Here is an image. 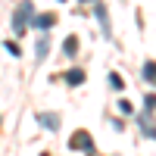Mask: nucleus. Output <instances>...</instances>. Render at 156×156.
Masks as SVG:
<instances>
[{"instance_id": "obj_1", "label": "nucleus", "mask_w": 156, "mask_h": 156, "mask_svg": "<svg viewBox=\"0 0 156 156\" xmlns=\"http://www.w3.org/2000/svg\"><path fill=\"white\" fill-rule=\"evenodd\" d=\"M34 19V6H31V0H22V3L16 6V12H12V31L22 34V31H28V22Z\"/></svg>"}, {"instance_id": "obj_2", "label": "nucleus", "mask_w": 156, "mask_h": 156, "mask_svg": "<svg viewBox=\"0 0 156 156\" xmlns=\"http://www.w3.org/2000/svg\"><path fill=\"white\" fill-rule=\"evenodd\" d=\"M69 150H81V153H94V137L87 131H75L69 140Z\"/></svg>"}, {"instance_id": "obj_3", "label": "nucleus", "mask_w": 156, "mask_h": 156, "mask_svg": "<svg viewBox=\"0 0 156 156\" xmlns=\"http://www.w3.org/2000/svg\"><path fill=\"white\" fill-rule=\"evenodd\" d=\"M94 9H97V19H100V31H103V37H112V25H109V12H106V6L97 0Z\"/></svg>"}, {"instance_id": "obj_4", "label": "nucleus", "mask_w": 156, "mask_h": 156, "mask_svg": "<svg viewBox=\"0 0 156 156\" xmlns=\"http://www.w3.org/2000/svg\"><path fill=\"white\" fill-rule=\"evenodd\" d=\"M37 122H41L47 131H56V128H59V115L56 112H37Z\"/></svg>"}, {"instance_id": "obj_5", "label": "nucleus", "mask_w": 156, "mask_h": 156, "mask_svg": "<svg viewBox=\"0 0 156 156\" xmlns=\"http://www.w3.org/2000/svg\"><path fill=\"white\" fill-rule=\"evenodd\" d=\"M53 22H56V16H53V12H41L37 19H31V25H34V28H41V31L53 28Z\"/></svg>"}, {"instance_id": "obj_6", "label": "nucleus", "mask_w": 156, "mask_h": 156, "mask_svg": "<svg viewBox=\"0 0 156 156\" xmlns=\"http://www.w3.org/2000/svg\"><path fill=\"white\" fill-rule=\"evenodd\" d=\"M84 78H87L84 69H69V72H66V84H69V87H78V84H84Z\"/></svg>"}, {"instance_id": "obj_7", "label": "nucleus", "mask_w": 156, "mask_h": 156, "mask_svg": "<svg viewBox=\"0 0 156 156\" xmlns=\"http://www.w3.org/2000/svg\"><path fill=\"white\" fill-rule=\"evenodd\" d=\"M62 53H66V56H75L78 53V37L75 34H69L66 41H62Z\"/></svg>"}, {"instance_id": "obj_8", "label": "nucleus", "mask_w": 156, "mask_h": 156, "mask_svg": "<svg viewBox=\"0 0 156 156\" xmlns=\"http://www.w3.org/2000/svg\"><path fill=\"white\" fill-rule=\"evenodd\" d=\"M144 81H147V84H156V62H153V59L144 62Z\"/></svg>"}, {"instance_id": "obj_9", "label": "nucleus", "mask_w": 156, "mask_h": 156, "mask_svg": "<svg viewBox=\"0 0 156 156\" xmlns=\"http://www.w3.org/2000/svg\"><path fill=\"white\" fill-rule=\"evenodd\" d=\"M34 47H37V50H34V56H37V59H44V56H47V50H50V41H47V37H41Z\"/></svg>"}, {"instance_id": "obj_10", "label": "nucleus", "mask_w": 156, "mask_h": 156, "mask_svg": "<svg viewBox=\"0 0 156 156\" xmlns=\"http://www.w3.org/2000/svg\"><path fill=\"white\" fill-rule=\"evenodd\" d=\"M6 50H9V56H22V50H19L16 41H6Z\"/></svg>"}, {"instance_id": "obj_11", "label": "nucleus", "mask_w": 156, "mask_h": 156, "mask_svg": "<svg viewBox=\"0 0 156 156\" xmlns=\"http://www.w3.org/2000/svg\"><path fill=\"white\" fill-rule=\"evenodd\" d=\"M144 106H147V112H153V109H156V94H147V100H144Z\"/></svg>"}, {"instance_id": "obj_12", "label": "nucleus", "mask_w": 156, "mask_h": 156, "mask_svg": "<svg viewBox=\"0 0 156 156\" xmlns=\"http://www.w3.org/2000/svg\"><path fill=\"white\" fill-rule=\"evenodd\" d=\"M109 84H112L115 90H122V78H119V75H115V72H112V75H109Z\"/></svg>"}, {"instance_id": "obj_13", "label": "nucleus", "mask_w": 156, "mask_h": 156, "mask_svg": "<svg viewBox=\"0 0 156 156\" xmlns=\"http://www.w3.org/2000/svg\"><path fill=\"white\" fill-rule=\"evenodd\" d=\"M119 109H122V112L128 115V112H131V103H128V100H119Z\"/></svg>"}, {"instance_id": "obj_14", "label": "nucleus", "mask_w": 156, "mask_h": 156, "mask_svg": "<svg viewBox=\"0 0 156 156\" xmlns=\"http://www.w3.org/2000/svg\"><path fill=\"white\" fill-rule=\"evenodd\" d=\"M81 3H97V0H81Z\"/></svg>"}]
</instances>
